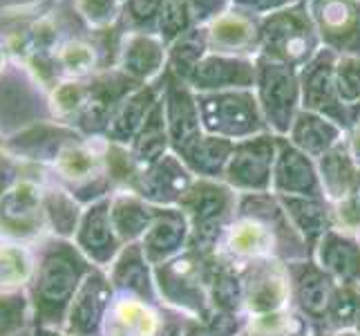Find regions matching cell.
<instances>
[{
    "label": "cell",
    "instance_id": "cell-1",
    "mask_svg": "<svg viewBox=\"0 0 360 336\" xmlns=\"http://www.w3.org/2000/svg\"><path fill=\"white\" fill-rule=\"evenodd\" d=\"M92 271L83 251L68 242H56L41 258L32 278V314L39 328L60 325L83 278Z\"/></svg>",
    "mask_w": 360,
    "mask_h": 336
},
{
    "label": "cell",
    "instance_id": "cell-2",
    "mask_svg": "<svg viewBox=\"0 0 360 336\" xmlns=\"http://www.w3.org/2000/svg\"><path fill=\"white\" fill-rule=\"evenodd\" d=\"M259 43H262L259 54L297 70L311 61L322 43L307 9V0L259 18Z\"/></svg>",
    "mask_w": 360,
    "mask_h": 336
},
{
    "label": "cell",
    "instance_id": "cell-3",
    "mask_svg": "<svg viewBox=\"0 0 360 336\" xmlns=\"http://www.w3.org/2000/svg\"><path fill=\"white\" fill-rule=\"evenodd\" d=\"M255 97L266 126L273 135L287 137L297 112L302 110L300 70L273 61L264 54L255 56Z\"/></svg>",
    "mask_w": 360,
    "mask_h": 336
},
{
    "label": "cell",
    "instance_id": "cell-4",
    "mask_svg": "<svg viewBox=\"0 0 360 336\" xmlns=\"http://www.w3.org/2000/svg\"><path fill=\"white\" fill-rule=\"evenodd\" d=\"M197 108H200L202 130L206 135L242 142L269 130L253 90L197 94Z\"/></svg>",
    "mask_w": 360,
    "mask_h": 336
},
{
    "label": "cell",
    "instance_id": "cell-5",
    "mask_svg": "<svg viewBox=\"0 0 360 336\" xmlns=\"http://www.w3.org/2000/svg\"><path fill=\"white\" fill-rule=\"evenodd\" d=\"M336 61L338 54L329 47H320L316 56L300 68V90H302V110H311L325 115L338 126L347 128L354 123L352 108H347L336 92Z\"/></svg>",
    "mask_w": 360,
    "mask_h": 336
},
{
    "label": "cell",
    "instance_id": "cell-6",
    "mask_svg": "<svg viewBox=\"0 0 360 336\" xmlns=\"http://www.w3.org/2000/svg\"><path fill=\"white\" fill-rule=\"evenodd\" d=\"M322 47L360 56V0H307Z\"/></svg>",
    "mask_w": 360,
    "mask_h": 336
},
{
    "label": "cell",
    "instance_id": "cell-7",
    "mask_svg": "<svg viewBox=\"0 0 360 336\" xmlns=\"http://www.w3.org/2000/svg\"><path fill=\"white\" fill-rule=\"evenodd\" d=\"M278 157V135H255L235 142L226 166V180L238 189H266Z\"/></svg>",
    "mask_w": 360,
    "mask_h": 336
},
{
    "label": "cell",
    "instance_id": "cell-8",
    "mask_svg": "<svg viewBox=\"0 0 360 336\" xmlns=\"http://www.w3.org/2000/svg\"><path fill=\"white\" fill-rule=\"evenodd\" d=\"M164 83L166 85H164V97H161V106H164L168 137L172 148L181 153L197 137L204 135L200 121V108H197V94L184 79L175 77L168 70Z\"/></svg>",
    "mask_w": 360,
    "mask_h": 336
},
{
    "label": "cell",
    "instance_id": "cell-9",
    "mask_svg": "<svg viewBox=\"0 0 360 336\" xmlns=\"http://www.w3.org/2000/svg\"><path fill=\"white\" fill-rule=\"evenodd\" d=\"M255 58L226 56L208 52L191 72L186 83L197 94L226 92V90H253L255 88Z\"/></svg>",
    "mask_w": 360,
    "mask_h": 336
},
{
    "label": "cell",
    "instance_id": "cell-10",
    "mask_svg": "<svg viewBox=\"0 0 360 336\" xmlns=\"http://www.w3.org/2000/svg\"><path fill=\"white\" fill-rule=\"evenodd\" d=\"M47 224L43 195L32 182H16L0 197V231L18 238L36 235Z\"/></svg>",
    "mask_w": 360,
    "mask_h": 336
},
{
    "label": "cell",
    "instance_id": "cell-11",
    "mask_svg": "<svg viewBox=\"0 0 360 336\" xmlns=\"http://www.w3.org/2000/svg\"><path fill=\"white\" fill-rule=\"evenodd\" d=\"M208 36V49L213 54H226V56H244L255 58L262 52L259 43V20L242 14L238 9L226 11L206 27Z\"/></svg>",
    "mask_w": 360,
    "mask_h": 336
},
{
    "label": "cell",
    "instance_id": "cell-12",
    "mask_svg": "<svg viewBox=\"0 0 360 336\" xmlns=\"http://www.w3.org/2000/svg\"><path fill=\"white\" fill-rule=\"evenodd\" d=\"M110 282L103 273L90 271L83 278L81 287L65 316V330L72 336H94L101 328L105 312L110 309Z\"/></svg>",
    "mask_w": 360,
    "mask_h": 336
},
{
    "label": "cell",
    "instance_id": "cell-13",
    "mask_svg": "<svg viewBox=\"0 0 360 336\" xmlns=\"http://www.w3.org/2000/svg\"><path fill=\"white\" fill-rule=\"evenodd\" d=\"M168 66V47L157 32H132L121 45L119 68L130 81H150Z\"/></svg>",
    "mask_w": 360,
    "mask_h": 336
},
{
    "label": "cell",
    "instance_id": "cell-14",
    "mask_svg": "<svg viewBox=\"0 0 360 336\" xmlns=\"http://www.w3.org/2000/svg\"><path fill=\"white\" fill-rule=\"evenodd\" d=\"M271 182L282 195H318L320 191L311 157L295 148L287 137H278V157Z\"/></svg>",
    "mask_w": 360,
    "mask_h": 336
},
{
    "label": "cell",
    "instance_id": "cell-15",
    "mask_svg": "<svg viewBox=\"0 0 360 336\" xmlns=\"http://www.w3.org/2000/svg\"><path fill=\"white\" fill-rule=\"evenodd\" d=\"M77 244L85 256H90L96 263L105 265L112 260L119 247V235L115 231L112 218H110L108 200L92 204L83 213L77 229Z\"/></svg>",
    "mask_w": 360,
    "mask_h": 336
},
{
    "label": "cell",
    "instance_id": "cell-16",
    "mask_svg": "<svg viewBox=\"0 0 360 336\" xmlns=\"http://www.w3.org/2000/svg\"><path fill=\"white\" fill-rule=\"evenodd\" d=\"M188 182L191 173L181 157H177L175 153H166L141 173L139 191L153 202H168L188 191Z\"/></svg>",
    "mask_w": 360,
    "mask_h": 336
},
{
    "label": "cell",
    "instance_id": "cell-17",
    "mask_svg": "<svg viewBox=\"0 0 360 336\" xmlns=\"http://www.w3.org/2000/svg\"><path fill=\"white\" fill-rule=\"evenodd\" d=\"M289 142L309 157H322L342 142V126L325 115L300 110L289 130Z\"/></svg>",
    "mask_w": 360,
    "mask_h": 336
},
{
    "label": "cell",
    "instance_id": "cell-18",
    "mask_svg": "<svg viewBox=\"0 0 360 336\" xmlns=\"http://www.w3.org/2000/svg\"><path fill=\"white\" fill-rule=\"evenodd\" d=\"M233 148L235 142L204 132L188 148H184L179 155L184 164L188 166V170L200 173L204 178H217L221 173H226Z\"/></svg>",
    "mask_w": 360,
    "mask_h": 336
},
{
    "label": "cell",
    "instance_id": "cell-19",
    "mask_svg": "<svg viewBox=\"0 0 360 336\" xmlns=\"http://www.w3.org/2000/svg\"><path fill=\"white\" fill-rule=\"evenodd\" d=\"M157 94L150 85L146 88L134 90L130 97H126L121 101V106L115 112V119H110V126L108 132L112 135L115 142H132L136 135H139L141 126L146 123L148 115L153 112V108L157 106Z\"/></svg>",
    "mask_w": 360,
    "mask_h": 336
},
{
    "label": "cell",
    "instance_id": "cell-20",
    "mask_svg": "<svg viewBox=\"0 0 360 336\" xmlns=\"http://www.w3.org/2000/svg\"><path fill=\"white\" fill-rule=\"evenodd\" d=\"M159 330L157 314L136 298H123L112 307V325L110 334L115 336H155Z\"/></svg>",
    "mask_w": 360,
    "mask_h": 336
},
{
    "label": "cell",
    "instance_id": "cell-21",
    "mask_svg": "<svg viewBox=\"0 0 360 336\" xmlns=\"http://www.w3.org/2000/svg\"><path fill=\"white\" fill-rule=\"evenodd\" d=\"M210 52L206 27H191L175 43L168 45V66L166 70L172 72L179 79H188L197 63Z\"/></svg>",
    "mask_w": 360,
    "mask_h": 336
},
{
    "label": "cell",
    "instance_id": "cell-22",
    "mask_svg": "<svg viewBox=\"0 0 360 336\" xmlns=\"http://www.w3.org/2000/svg\"><path fill=\"white\" fill-rule=\"evenodd\" d=\"M168 144H170L168 126H166V117H164V106H161V99H159L157 106L153 108V112L148 115L146 123L141 126L139 135L134 137L132 155L136 161L150 166L159 157L166 155Z\"/></svg>",
    "mask_w": 360,
    "mask_h": 336
},
{
    "label": "cell",
    "instance_id": "cell-23",
    "mask_svg": "<svg viewBox=\"0 0 360 336\" xmlns=\"http://www.w3.org/2000/svg\"><path fill=\"white\" fill-rule=\"evenodd\" d=\"M356 161L342 142L320 157V180L333 197H345L356 182Z\"/></svg>",
    "mask_w": 360,
    "mask_h": 336
},
{
    "label": "cell",
    "instance_id": "cell-24",
    "mask_svg": "<svg viewBox=\"0 0 360 336\" xmlns=\"http://www.w3.org/2000/svg\"><path fill=\"white\" fill-rule=\"evenodd\" d=\"M110 218H112L115 231L121 240H132L136 235H141L150 227V209L141 204L132 195H121L110 204Z\"/></svg>",
    "mask_w": 360,
    "mask_h": 336
},
{
    "label": "cell",
    "instance_id": "cell-25",
    "mask_svg": "<svg viewBox=\"0 0 360 336\" xmlns=\"http://www.w3.org/2000/svg\"><path fill=\"white\" fill-rule=\"evenodd\" d=\"M34 260L25 247L7 242L0 244V290L11 292L34 278Z\"/></svg>",
    "mask_w": 360,
    "mask_h": 336
},
{
    "label": "cell",
    "instance_id": "cell-26",
    "mask_svg": "<svg viewBox=\"0 0 360 336\" xmlns=\"http://www.w3.org/2000/svg\"><path fill=\"white\" fill-rule=\"evenodd\" d=\"M284 296H287V280L269 267L257 271L248 285V305L255 312H273L284 303Z\"/></svg>",
    "mask_w": 360,
    "mask_h": 336
},
{
    "label": "cell",
    "instance_id": "cell-27",
    "mask_svg": "<svg viewBox=\"0 0 360 336\" xmlns=\"http://www.w3.org/2000/svg\"><path fill=\"white\" fill-rule=\"evenodd\" d=\"M43 209H45V220L58 235H72L77 233L81 224L79 206L65 191H52L43 197Z\"/></svg>",
    "mask_w": 360,
    "mask_h": 336
},
{
    "label": "cell",
    "instance_id": "cell-28",
    "mask_svg": "<svg viewBox=\"0 0 360 336\" xmlns=\"http://www.w3.org/2000/svg\"><path fill=\"white\" fill-rule=\"evenodd\" d=\"M191 27H195V25L191 20L186 0H164L157 18V36L166 43V47L175 43Z\"/></svg>",
    "mask_w": 360,
    "mask_h": 336
},
{
    "label": "cell",
    "instance_id": "cell-29",
    "mask_svg": "<svg viewBox=\"0 0 360 336\" xmlns=\"http://www.w3.org/2000/svg\"><path fill=\"white\" fill-rule=\"evenodd\" d=\"M56 166L68 180L85 182L96 175L98 170V157L85 146H65L56 157Z\"/></svg>",
    "mask_w": 360,
    "mask_h": 336
},
{
    "label": "cell",
    "instance_id": "cell-30",
    "mask_svg": "<svg viewBox=\"0 0 360 336\" xmlns=\"http://www.w3.org/2000/svg\"><path fill=\"white\" fill-rule=\"evenodd\" d=\"M269 233L259 222L242 220L229 233V249L235 256H259L266 251Z\"/></svg>",
    "mask_w": 360,
    "mask_h": 336
},
{
    "label": "cell",
    "instance_id": "cell-31",
    "mask_svg": "<svg viewBox=\"0 0 360 336\" xmlns=\"http://www.w3.org/2000/svg\"><path fill=\"white\" fill-rule=\"evenodd\" d=\"M112 280L119 287H128L146 294L148 282H146V265L141 260V249L136 244H130L126 251L121 254V258L115 263Z\"/></svg>",
    "mask_w": 360,
    "mask_h": 336
},
{
    "label": "cell",
    "instance_id": "cell-32",
    "mask_svg": "<svg viewBox=\"0 0 360 336\" xmlns=\"http://www.w3.org/2000/svg\"><path fill=\"white\" fill-rule=\"evenodd\" d=\"M184 238V227L179 222H170V218L159 220L153 231L146 233V240H143V254L148 260H159L161 256L170 254L175 244Z\"/></svg>",
    "mask_w": 360,
    "mask_h": 336
},
{
    "label": "cell",
    "instance_id": "cell-33",
    "mask_svg": "<svg viewBox=\"0 0 360 336\" xmlns=\"http://www.w3.org/2000/svg\"><path fill=\"white\" fill-rule=\"evenodd\" d=\"M336 92L347 108L360 104V56H338L336 61Z\"/></svg>",
    "mask_w": 360,
    "mask_h": 336
},
{
    "label": "cell",
    "instance_id": "cell-34",
    "mask_svg": "<svg viewBox=\"0 0 360 336\" xmlns=\"http://www.w3.org/2000/svg\"><path fill=\"white\" fill-rule=\"evenodd\" d=\"M32 303L18 292H0V336H11L25 328Z\"/></svg>",
    "mask_w": 360,
    "mask_h": 336
},
{
    "label": "cell",
    "instance_id": "cell-35",
    "mask_svg": "<svg viewBox=\"0 0 360 336\" xmlns=\"http://www.w3.org/2000/svg\"><path fill=\"white\" fill-rule=\"evenodd\" d=\"M195 27H208L210 23L233 9V0H186Z\"/></svg>",
    "mask_w": 360,
    "mask_h": 336
},
{
    "label": "cell",
    "instance_id": "cell-36",
    "mask_svg": "<svg viewBox=\"0 0 360 336\" xmlns=\"http://www.w3.org/2000/svg\"><path fill=\"white\" fill-rule=\"evenodd\" d=\"M121 0H79V9L81 14L88 18L96 27H103L110 25L117 14H119Z\"/></svg>",
    "mask_w": 360,
    "mask_h": 336
},
{
    "label": "cell",
    "instance_id": "cell-37",
    "mask_svg": "<svg viewBox=\"0 0 360 336\" xmlns=\"http://www.w3.org/2000/svg\"><path fill=\"white\" fill-rule=\"evenodd\" d=\"M60 61H63V66L70 72L85 74V72H90L92 66H94V49L90 45L81 43V41H74V43H68L63 47V52H60Z\"/></svg>",
    "mask_w": 360,
    "mask_h": 336
},
{
    "label": "cell",
    "instance_id": "cell-38",
    "mask_svg": "<svg viewBox=\"0 0 360 336\" xmlns=\"http://www.w3.org/2000/svg\"><path fill=\"white\" fill-rule=\"evenodd\" d=\"M297 3H300V0H233V9H238L242 14H248L259 20L269 14H276V11L293 7Z\"/></svg>",
    "mask_w": 360,
    "mask_h": 336
},
{
    "label": "cell",
    "instance_id": "cell-39",
    "mask_svg": "<svg viewBox=\"0 0 360 336\" xmlns=\"http://www.w3.org/2000/svg\"><path fill=\"white\" fill-rule=\"evenodd\" d=\"M164 0H128V14L139 25V32H146V25H153L157 30V18Z\"/></svg>",
    "mask_w": 360,
    "mask_h": 336
},
{
    "label": "cell",
    "instance_id": "cell-40",
    "mask_svg": "<svg viewBox=\"0 0 360 336\" xmlns=\"http://www.w3.org/2000/svg\"><path fill=\"white\" fill-rule=\"evenodd\" d=\"M83 101H85V88L81 83H63L54 92V108L58 112H65V115L79 110Z\"/></svg>",
    "mask_w": 360,
    "mask_h": 336
},
{
    "label": "cell",
    "instance_id": "cell-41",
    "mask_svg": "<svg viewBox=\"0 0 360 336\" xmlns=\"http://www.w3.org/2000/svg\"><path fill=\"white\" fill-rule=\"evenodd\" d=\"M349 153L356 161V166H360V121L352 123V132H349Z\"/></svg>",
    "mask_w": 360,
    "mask_h": 336
},
{
    "label": "cell",
    "instance_id": "cell-42",
    "mask_svg": "<svg viewBox=\"0 0 360 336\" xmlns=\"http://www.w3.org/2000/svg\"><path fill=\"white\" fill-rule=\"evenodd\" d=\"M11 168L5 164V159L0 157V197H3L9 189H11Z\"/></svg>",
    "mask_w": 360,
    "mask_h": 336
},
{
    "label": "cell",
    "instance_id": "cell-43",
    "mask_svg": "<svg viewBox=\"0 0 360 336\" xmlns=\"http://www.w3.org/2000/svg\"><path fill=\"white\" fill-rule=\"evenodd\" d=\"M34 336H72V334H68V332H58V330H54V328H36Z\"/></svg>",
    "mask_w": 360,
    "mask_h": 336
},
{
    "label": "cell",
    "instance_id": "cell-44",
    "mask_svg": "<svg viewBox=\"0 0 360 336\" xmlns=\"http://www.w3.org/2000/svg\"><path fill=\"white\" fill-rule=\"evenodd\" d=\"M0 68H3V52H0Z\"/></svg>",
    "mask_w": 360,
    "mask_h": 336
},
{
    "label": "cell",
    "instance_id": "cell-45",
    "mask_svg": "<svg viewBox=\"0 0 360 336\" xmlns=\"http://www.w3.org/2000/svg\"><path fill=\"white\" fill-rule=\"evenodd\" d=\"M121 3H123V0H121Z\"/></svg>",
    "mask_w": 360,
    "mask_h": 336
}]
</instances>
